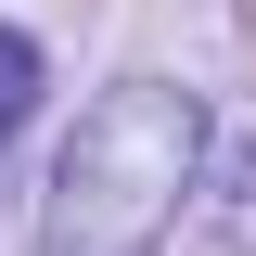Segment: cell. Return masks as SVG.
Returning a JSON list of instances; mask_svg holds the SVG:
<instances>
[{
    "label": "cell",
    "instance_id": "cell-2",
    "mask_svg": "<svg viewBox=\"0 0 256 256\" xmlns=\"http://www.w3.org/2000/svg\"><path fill=\"white\" fill-rule=\"evenodd\" d=\"M26 102H38V38H26V26H0V141L26 128Z\"/></svg>",
    "mask_w": 256,
    "mask_h": 256
},
{
    "label": "cell",
    "instance_id": "cell-3",
    "mask_svg": "<svg viewBox=\"0 0 256 256\" xmlns=\"http://www.w3.org/2000/svg\"><path fill=\"white\" fill-rule=\"evenodd\" d=\"M218 256H256V141L230 166V192H218Z\"/></svg>",
    "mask_w": 256,
    "mask_h": 256
},
{
    "label": "cell",
    "instance_id": "cell-1",
    "mask_svg": "<svg viewBox=\"0 0 256 256\" xmlns=\"http://www.w3.org/2000/svg\"><path fill=\"white\" fill-rule=\"evenodd\" d=\"M192 166H205V102L180 77H116L77 116L64 166H52L38 256H154L180 192H192Z\"/></svg>",
    "mask_w": 256,
    "mask_h": 256
}]
</instances>
